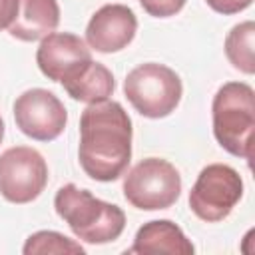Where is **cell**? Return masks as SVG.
Listing matches in <instances>:
<instances>
[{
  "label": "cell",
  "mask_w": 255,
  "mask_h": 255,
  "mask_svg": "<svg viewBox=\"0 0 255 255\" xmlns=\"http://www.w3.org/2000/svg\"><path fill=\"white\" fill-rule=\"evenodd\" d=\"M131 118L120 102L88 104L80 116L78 159L84 173L96 181L120 179L131 159Z\"/></svg>",
  "instance_id": "6da1fadb"
},
{
  "label": "cell",
  "mask_w": 255,
  "mask_h": 255,
  "mask_svg": "<svg viewBox=\"0 0 255 255\" xmlns=\"http://www.w3.org/2000/svg\"><path fill=\"white\" fill-rule=\"evenodd\" d=\"M54 207L70 231L90 245L112 243L120 239L126 229V213L122 207L94 197L76 183H66L56 191Z\"/></svg>",
  "instance_id": "7a4b0ae2"
},
{
  "label": "cell",
  "mask_w": 255,
  "mask_h": 255,
  "mask_svg": "<svg viewBox=\"0 0 255 255\" xmlns=\"http://www.w3.org/2000/svg\"><path fill=\"white\" fill-rule=\"evenodd\" d=\"M213 135L231 155L251 161L255 133V92L245 82L223 84L211 102Z\"/></svg>",
  "instance_id": "3957f363"
},
{
  "label": "cell",
  "mask_w": 255,
  "mask_h": 255,
  "mask_svg": "<svg viewBox=\"0 0 255 255\" xmlns=\"http://www.w3.org/2000/svg\"><path fill=\"white\" fill-rule=\"evenodd\" d=\"M124 94L131 108L149 120L167 118L181 102L183 84L175 70L165 64L145 62L128 72Z\"/></svg>",
  "instance_id": "277c9868"
},
{
  "label": "cell",
  "mask_w": 255,
  "mask_h": 255,
  "mask_svg": "<svg viewBox=\"0 0 255 255\" xmlns=\"http://www.w3.org/2000/svg\"><path fill=\"white\" fill-rule=\"evenodd\" d=\"M181 195V175L173 163L161 157H145L124 177L126 201L141 211L171 207Z\"/></svg>",
  "instance_id": "5b68a950"
},
{
  "label": "cell",
  "mask_w": 255,
  "mask_h": 255,
  "mask_svg": "<svg viewBox=\"0 0 255 255\" xmlns=\"http://www.w3.org/2000/svg\"><path fill=\"white\" fill-rule=\"evenodd\" d=\"M241 197L243 179L239 171L225 163H209L199 171L189 191V209L197 219L217 223L233 211Z\"/></svg>",
  "instance_id": "8992f818"
},
{
  "label": "cell",
  "mask_w": 255,
  "mask_h": 255,
  "mask_svg": "<svg viewBox=\"0 0 255 255\" xmlns=\"http://www.w3.org/2000/svg\"><path fill=\"white\" fill-rule=\"evenodd\" d=\"M48 185V163L30 145H14L0 153V195L16 205L40 197Z\"/></svg>",
  "instance_id": "52a82bcc"
},
{
  "label": "cell",
  "mask_w": 255,
  "mask_h": 255,
  "mask_svg": "<svg viewBox=\"0 0 255 255\" xmlns=\"http://www.w3.org/2000/svg\"><path fill=\"white\" fill-rule=\"evenodd\" d=\"M16 128L36 141H54L68 124V112L62 100L44 88L22 92L12 106Z\"/></svg>",
  "instance_id": "ba28073f"
},
{
  "label": "cell",
  "mask_w": 255,
  "mask_h": 255,
  "mask_svg": "<svg viewBox=\"0 0 255 255\" xmlns=\"http://www.w3.org/2000/svg\"><path fill=\"white\" fill-rule=\"evenodd\" d=\"M137 32V18L126 4H104L86 26V44L100 54H114L131 44Z\"/></svg>",
  "instance_id": "9c48e42d"
},
{
  "label": "cell",
  "mask_w": 255,
  "mask_h": 255,
  "mask_svg": "<svg viewBox=\"0 0 255 255\" xmlns=\"http://www.w3.org/2000/svg\"><path fill=\"white\" fill-rule=\"evenodd\" d=\"M86 60H92V50L84 38L72 32H52L40 40L36 50V64L52 82H62L66 74Z\"/></svg>",
  "instance_id": "30bf717a"
},
{
  "label": "cell",
  "mask_w": 255,
  "mask_h": 255,
  "mask_svg": "<svg viewBox=\"0 0 255 255\" xmlns=\"http://www.w3.org/2000/svg\"><path fill=\"white\" fill-rule=\"evenodd\" d=\"M195 247L179 225L169 219H153L143 223L126 253H167V255H193Z\"/></svg>",
  "instance_id": "8fae6325"
},
{
  "label": "cell",
  "mask_w": 255,
  "mask_h": 255,
  "mask_svg": "<svg viewBox=\"0 0 255 255\" xmlns=\"http://www.w3.org/2000/svg\"><path fill=\"white\" fill-rule=\"evenodd\" d=\"M66 90V94L84 104H96L110 100V96L116 90L114 74L100 62L86 60L78 64L70 74H66L60 82Z\"/></svg>",
  "instance_id": "7c38bea8"
},
{
  "label": "cell",
  "mask_w": 255,
  "mask_h": 255,
  "mask_svg": "<svg viewBox=\"0 0 255 255\" xmlns=\"http://www.w3.org/2000/svg\"><path fill=\"white\" fill-rule=\"evenodd\" d=\"M60 6L56 0H18V14L8 34L20 42H36L56 32Z\"/></svg>",
  "instance_id": "4fadbf2b"
},
{
  "label": "cell",
  "mask_w": 255,
  "mask_h": 255,
  "mask_svg": "<svg viewBox=\"0 0 255 255\" xmlns=\"http://www.w3.org/2000/svg\"><path fill=\"white\" fill-rule=\"evenodd\" d=\"M225 56L229 64L241 74H255V24L253 20H245L235 24L223 42Z\"/></svg>",
  "instance_id": "5bb4252c"
},
{
  "label": "cell",
  "mask_w": 255,
  "mask_h": 255,
  "mask_svg": "<svg viewBox=\"0 0 255 255\" xmlns=\"http://www.w3.org/2000/svg\"><path fill=\"white\" fill-rule=\"evenodd\" d=\"M22 253L24 255H50V253H56V255H66V253H80L84 255L86 249L80 245V241H74L70 237H66L64 233H58V231H50V229H42V231H36L32 235H28L24 247H22Z\"/></svg>",
  "instance_id": "9a60e30c"
},
{
  "label": "cell",
  "mask_w": 255,
  "mask_h": 255,
  "mask_svg": "<svg viewBox=\"0 0 255 255\" xmlns=\"http://www.w3.org/2000/svg\"><path fill=\"white\" fill-rule=\"evenodd\" d=\"M187 0H149L141 8L153 18H169L183 10Z\"/></svg>",
  "instance_id": "2e32d148"
},
{
  "label": "cell",
  "mask_w": 255,
  "mask_h": 255,
  "mask_svg": "<svg viewBox=\"0 0 255 255\" xmlns=\"http://www.w3.org/2000/svg\"><path fill=\"white\" fill-rule=\"evenodd\" d=\"M207 6L217 12V14H223V16H231V14H239L243 10H247L253 0H205Z\"/></svg>",
  "instance_id": "e0dca14e"
},
{
  "label": "cell",
  "mask_w": 255,
  "mask_h": 255,
  "mask_svg": "<svg viewBox=\"0 0 255 255\" xmlns=\"http://www.w3.org/2000/svg\"><path fill=\"white\" fill-rule=\"evenodd\" d=\"M18 14V0H0V30H8Z\"/></svg>",
  "instance_id": "ac0fdd59"
},
{
  "label": "cell",
  "mask_w": 255,
  "mask_h": 255,
  "mask_svg": "<svg viewBox=\"0 0 255 255\" xmlns=\"http://www.w3.org/2000/svg\"><path fill=\"white\" fill-rule=\"evenodd\" d=\"M2 139H4V120L0 116V143H2Z\"/></svg>",
  "instance_id": "d6986e66"
},
{
  "label": "cell",
  "mask_w": 255,
  "mask_h": 255,
  "mask_svg": "<svg viewBox=\"0 0 255 255\" xmlns=\"http://www.w3.org/2000/svg\"><path fill=\"white\" fill-rule=\"evenodd\" d=\"M147 2H149V0H139V4H141V6H143V4H147Z\"/></svg>",
  "instance_id": "ffe728a7"
}]
</instances>
